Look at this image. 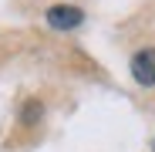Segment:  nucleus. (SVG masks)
I'll use <instances>...</instances> for the list:
<instances>
[{
	"label": "nucleus",
	"instance_id": "nucleus-2",
	"mask_svg": "<svg viewBox=\"0 0 155 152\" xmlns=\"http://www.w3.org/2000/svg\"><path fill=\"white\" fill-rule=\"evenodd\" d=\"M81 20H84V10H81V7L58 4V7H51V10H47V24H51L54 31H71V27H78Z\"/></svg>",
	"mask_w": 155,
	"mask_h": 152
},
{
	"label": "nucleus",
	"instance_id": "nucleus-1",
	"mask_svg": "<svg viewBox=\"0 0 155 152\" xmlns=\"http://www.w3.org/2000/svg\"><path fill=\"white\" fill-rule=\"evenodd\" d=\"M128 68H132V78H135L138 85L152 88V85H155V47H142V51H135Z\"/></svg>",
	"mask_w": 155,
	"mask_h": 152
}]
</instances>
